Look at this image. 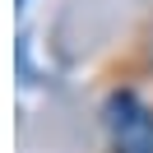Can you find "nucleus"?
Masks as SVG:
<instances>
[{"instance_id": "nucleus-1", "label": "nucleus", "mask_w": 153, "mask_h": 153, "mask_svg": "<svg viewBox=\"0 0 153 153\" xmlns=\"http://www.w3.org/2000/svg\"><path fill=\"white\" fill-rule=\"evenodd\" d=\"M107 153H153V102L130 84H116L102 97Z\"/></svg>"}]
</instances>
